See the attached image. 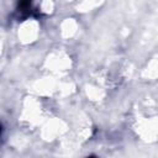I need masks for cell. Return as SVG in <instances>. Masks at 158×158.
Segmentation results:
<instances>
[{
	"mask_svg": "<svg viewBox=\"0 0 158 158\" xmlns=\"http://www.w3.org/2000/svg\"><path fill=\"white\" fill-rule=\"evenodd\" d=\"M0 132H1V126H0Z\"/></svg>",
	"mask_w": 158,
	"mask_h": 158,
	"instance_id": "cell-2",
	"label": "cell"
},
{
	"mask_svg": "<svg viewBox=\"0 0 158 158\" xmlns=\"http://www.w3.org/2000/svg\"><path fill=\"white\" fill-rule=\"evenodd\" d=\"M33 6H32V0H20L19 2V12L27 16V15H31L32 14V10Z\"/></svg>",
	"mask_w": 158,
	"mask_h": 158,
	"instance_id": "cell-1",
	"label": "cell"
}]
</instances>
